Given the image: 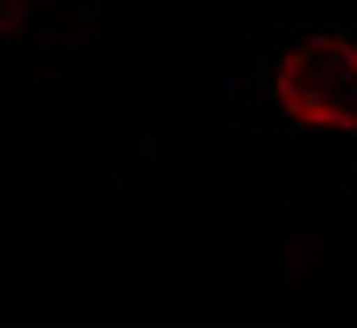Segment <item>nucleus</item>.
Returning <instances> with one entry per match:
<instances>
[{
    "label": "nucleus",
    "mask_w": 357,
    "mask_h": 328,
    "mask_svg": "<svg viewBox=\"0 0 357 328\" xmlns=\"http://www.w3.org/2000/svg\"><path fill=\"white\" fill-rule=\"evenodd\" d=\"M272 107L307 136H357V36L321 29L272 57Z\"/></svg>",
    "instance_id": "1"
}]
</instances>
